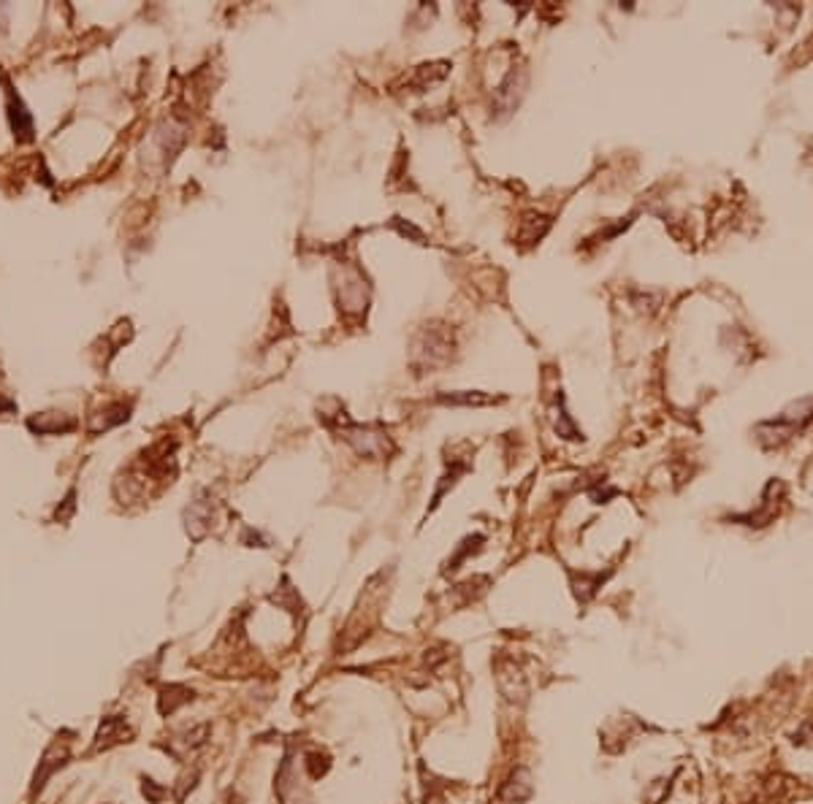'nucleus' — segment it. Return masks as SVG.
I'll return each mask as SVG.
<instances>
[{"label":"nucleus","mask_w":813,"mask_h":804,"mask_svg":"<svg viewBox=\"0 0 813 804\" xmlns=\"http://www.w3.org/2000/svg\"><path fill=\"white\" fill-rule=\"evenodd\" d=\"M453 352V338L448 331L439 328H423L420 336L415 338V363L423 368H437L448 363Z\"/></svg>","instance_id":"1"},{"label":"nucleus","mask_w":813,"mask_h":804,"mask_svg":"<svg viewBox=\"0 0 813 804\" xmlns=\"http://www.w3.org/2000/svg\"><path fill=\"white\" fill-rule=\"evenodd\" d=\"M342 436L366 458L383 455L385 447H388V436L377 428H369V425H350V428L342 431Z\"/></svg>","instance_id":"2"},{"label":"nucleus","mask_w":813,"mask_h":804,"mask_svg":"<svg viewBox=\"0 0 813 804\" xmlns=\"http://www.w3.org/2000/svg\"><path fill=\"white\" fill-rule=\"evenodd\" d=\"M494 671H497V685L504 699H510V701H515V699L523 701L526 699V677L515 667L513 658H499L494 664Z\"/></svg>","instance_id":"3"},{"label":"nucleus","mask_w":813,"mask_h":804,"mask_svg":"<svg viewBox=\"0 0 813 804\" xmlns=\"http://www.w3.org/2000/svg\"><path fill=\"white\" fill-rule=\"evenodd\" d=\"M797 788L800 782L794 777H786V775H770L768 780H762L759 785V794H756V802L759 804H781L797 796Z\"/></svg>","instance_id":"4"},{"label":"nucleus","mask_w":813,"mask_h":804,"mask_svg":"<svg viewBox=\"0 0 813 804\" xmlns=\"http://www.w3.org/2000/svg\"><path fill=\"white\" fill-rule=\"evenodd\" d=\"M520 87H523V76H518L515 68H513V70L504 76V82L497 87V92H494V106H491V109H497L499 117H507V114L515 109V103H518Z\"/></svg>","instance_id":"5"},{"label":"nucleus","mask_w":813,"mask_h":804,"mask_svg":"<svg viewBox=\"0 0 813 804\" xmlns=\"http://www.w3.org/2000/svg\"><path fill=\"white\" fill-rule=\"evenodd\" d=\"M532 796V780H529V772L526 769H515L513 777L501 785L499 791V799L507 804H520L526 802Z\"/></svg>","instance_id":"6"},{"label":"nucleus","mask_w":813,"mask_h":804,"mask_svg":"<svg viewBox=\"0 0 813 804\" xmlns=\"http://www.w3.org/2000/svg\"><path fill=\"white\" fill-rule=\"evenodd\" d=\"M442 403H472V406H483V403H494L491 396L483 393H464V396H439Z\"/></svg>","instance_id":"7"}]
</instances>
